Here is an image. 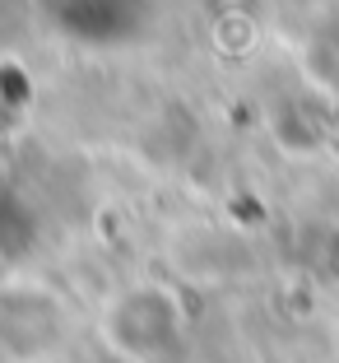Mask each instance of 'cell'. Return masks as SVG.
Here are the masks:
<instances>
[{
  "label": "cell",
  "instance_id": "cell-1",
  "mask_svg": "<svg viewBox=\"0 0 339 363\" xmlns=\"http://www.w3.org/2000/svg\"><path fill=\"white\" fill-rule=\"evenodd\" d=\"M181 303L172 298V289L163 284H139L126 289L112 312H103V340H112V350L126 359H159L181 340Z\"/></svg>",
  "mask_w": 339,
  "mask_h": 363
}]
</instances>
